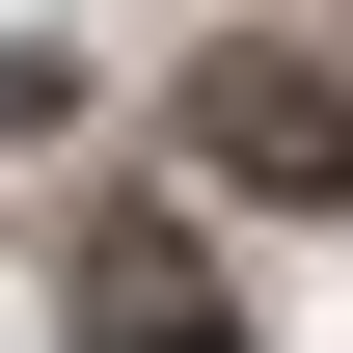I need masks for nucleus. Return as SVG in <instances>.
I'll return each mask as SVG.
<instances>
[{
	"label": "nucleus",
	"mask_w": 353,
	"mask_h": 353,
	"mask_svg": "<svg viewBox=\"0 0 353 353\" xmlns=\"http://www.w3.org/2000/svg\"><path fill=\"white\" fill-rule=\"evenodd\" d=\"M190 190H272V218H326V190H353V54L218 28V54H190Z\"/></svg>",
	"instance_id": "f257e3e1"
},
{
	"label": "nucleus",
	"mask_w": 353,
	"mask_h": 353,
	"mask_svg": "<svg viewBox=\"0 0 353 353\" xmlns=\"http://www.w3.org/2000/svg\"><path fill=\"white\" fill-rule=\"evenodd\" d=\"M82 353H245V326H218V272H190L163 218H109L82 245Z\"/></svg>",
	"instance_id": "f03ea898"
}]
</instances>
